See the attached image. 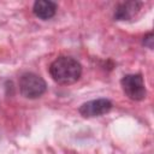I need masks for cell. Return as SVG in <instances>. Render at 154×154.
<instances>
[{"instance_id":"obj_1","label":"cell","mask_w":154,"mask_h":154,"mask_svg":"<svg viewBox=\"0 0 154 154\" xmlns=\"http://www.w3.org/2000/svg\"><path fill=\"white\" fill-rule=\"evenodd\" d=\"M49 75L54 82L63 85H69L76 83L82 76L81 63L67 55L58 57L49 65Z\"/></svg>"},{"instance_id":"obj_2","label":"cell","mask_w":154,"mask_h":154,"mask_svg":"<svg viewBox=\"0 0 154 154\" xmlns=\"http://www.w3.org/2000/svg\"><path fill=\"white\" fill-rule=\"evenodd\" d=\"M20 94L30 100H35L41 97L47 90L46 81L34 72H24L18 81Z\"/></svg>"},{"instance_id":"obj_3","label":"cell","mask_w":154,"mask_h":154,"mask_svg":"<svg viewBox=\"0 0 154 154\" xmlns=\"http://www.w3.org/2000/svg\"><path fill=\"white\" fill-rule=\"evenodd\" d=\"M120 85L124 94L132 101H142L147 96L144 79L141 73H129L123 76Z\"/></svg>"},{"instance_id":"obj_4","label":"cell","mask_w":154,"mask_h":154,"mask_svg":"<svg viewBox=\"0 0 154 154\" xmlns=\"http://www.w3.org/2000/svg\"><path fill=\"white\" fill-rule=\"evenodd\" d=\"M112 107H113V103L111 100L100 97V99L90 100L82 103L78 108V112L84 118H94V117H100L108 113L112 109Z\"/></svg>"},{"instance_id":"obj_5","label":"cell","mask_w":154,"mask_h":154,"mask_svg":"<svg viewBox=\"0 0 154 154\" xmlns=\"http://www.w3.org/2000/svg\"><path fill=\"white\" fill-rule=\"evenodd\" d=\"M141 1H126L122 2L117 6L114 11V19L116 20H131L134 17H136L142 7Z\"/></svg>"},{"instance_id":"obj_6","label":"cell","mask_w":154,"mask_h":154,"mask_svg":"<svg viewBox=\"0 0 154 154\" xmlns=\"http://www.w3.org/2000/svg\"><path fill=\"white\" fill-rule=\"evenodd\" d=\"M58 5L51 0H37L32 5V13L35 17L42 20H48L53 18L57 13Z\"/></svg>"},{"instance_id":"obj_7","label":"cell","mask_w":154,"mask_h":154,"mask_svg":"<svg viewBox=\"0 0 154 154\" xmlns=\"http://www.w3.org/2000/svg\"><path fill=\"white\" fill-rule=\"evenodd\" d=\"M153 41H154V36H153V32H148L143 36V40H142V43L144 47H148L149 49L153 48Z\"/></svg>"}]
</instances>
